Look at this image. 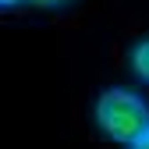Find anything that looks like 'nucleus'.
Wrapping results in <instances>:
<instances>
[{
    "label": "nucleus",
    "instance_id": "3",
    "mask_svg": "<svg viewBox=\"0 0 149 149\" xmlns=\"http://www.w3.org/2000/svg\"><path fill=\"white\" fill-rule=\"evenodd\" d=\"M29 4H36V7H64L71 0H29Z\"/></svg>",
    "mask_w": 149,
    "mask_h": 149
},
{
    "label": "nucleus",
    "instance_id": "5",
    "mask_svg": "<svg viewBox=\"0 0 149 149\" xmlns=\"http://www.w3.org/2000/svg\"><path fill=\"white\" fill-rule=\"evenodd\" d=\"M18 4H29V0H0V7H18Z\"/></svg>",
    "mask_w": 149,
    "mask_h": 149
},
{
    "label": "nucleus",
    "instance_id": "4",
    "mask_svg": "<svg viewBox=\"0 0 149 149\" xmlns=\"http://www.w3.org/2000/svg\"><path fill=\"white\" fill-rule=\"evenodd\" d=\"M128 149H149V132H146V135H142V139H139L135 146H128Z\"/></svg>",
    "mask_w": 149,
    "mask_h": 149
},
{
    "label": "nucleus",
    "instance_id": "2",
    "mask_svg": "<svg viewBox=\"0 0 149 149\" xmlns=\"http://www.w3.org/2000/svg\"><path fill=\"white\" fill-rule=\"evenodd\" d=\"M132 68H135V74L142 82H149V39L132 46Z\"/></svg>",
    "mask_w": 149,
    "mask_h": 149
},
{
    "label": "nucleus",
    "instance_id": "1",
    "mask_svg": "<svg viewBox=\"0 0 149 149\" xmlns=\"http://www.w3.org/2000/svg\"><path fill=\"white\" fill-rule=\"evenodd\" d=\"M96 124L114 142L135 146L149 132V103L132 89H107L96 100Z\"/></svg>",
    "mask_w": 149,
    "mask_h": 149
}]
</instances>
